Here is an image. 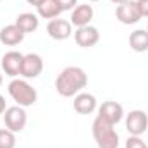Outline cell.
Masks as SVG:
<instances>
[{"label":"cell","instance_id":"cell-1","mask_svg":"<svg viewBox=\"0 0 148 148\" xmlns=\"http://www.w3.org/2000/svg\"><path fill=\"white\" fill-rule=\"evenodd\" d=\"M86 84H88V76L77 66H67L55 77V90L60 97L66 98H71L81 93L83 88H86Z\"/></svg>","mask_w":148,"mask_h":148},{"label":"cell","instance_id":"cell-2","mask_svg":"<svg viewBox=\"0 0 148 148\" xmlns=\"http://www.w3.org/2000/svg\"><path fill=\"white\" fill-rule=\"evenodd\" d=\"M91 133L98 148H119V133L114 129V124L103 121L102 117H95Z\"/></svg>","mask_w":148,"mask_h":148},{"label":"cell","instance_id":"cell-3","mask_svg":"<svg viewBox=\"0 0 148 148\" xmlns=\"http://www.w3.org/2000/svg\"><path fill=\"white\" fill-rule=\"evenodd\" d=\"M10 98L19 107H31L38 100V91L26 81V79H12L7 86Z\"/></svg>","mask_w":148,"mask_h":148},{"label":"cell","instance_id":"cell-4","mask_svg":"<svg viewBox=\"0 0 148 148\" xmlns=\"http://www.w3.org/2000/svg\"><path fill=\"white\" fill-rule=\"evenodd\" d=\"M26 122H28V114L24 110V107L14 105V107H7V110L3 112V124L12 133L24 131Z\"/></svg>","mask_w":148,"mask_h":148},{"label":"cell","instance_id":"cell-5","mask_svg":"<svg viewBox=\"0 0 148 148\" xmlns=\"http://www.w3.org/2000/svg\"><path fill=\"white\" fill-rule=\"evenodd\" d=\"M126 129L131 136H141L148 129V115L145 110H131L126 115Z\"/></svg>","mask_w":148,"mask_h":148},{"label":"cell","instance_id":"cell-6","mask_svg":"<svg viewBox=\"0 0 148 148\" xmlns=\"http://www.w3.org/2000/svg\"><path fill=\"white\" fill-rule=\"evenodd\" d=\"M115 17L122 24H136L141 19V14L138 10L136 0H127L115 7Z\"/></svg>","mask_w":148,"mask_h":148},{"label":"cell","instance_id":"cell-7","mask_svg":"<svg viewBox=\"0 0 148 148\" xmlns=\"http://www.w3.org/2000/svg\"><path fill=\"white\" fill-rule=\"evenodd\" d=\"M47 35L52 40L64 41V40L71 38V35H73V24H71V21L55 17V19L48 21V24H47Z\"/></svg>","mask_w":148,"mask_h":148},{"label":"cell","instance_id":"cell-8","mask_svg":"<svg viewBox=\"0 0 148 148\" xmlns=\"http://www.w3.org/2000/svg\"><path fill=\"white\" fill-rule=\"evenodd\" d=\"M43 73V59L38 53H26L21 64V76L24 79H35Z\"/></svg>","mask_w":148,"mask_h":148},{"label":"cell","instance_id":"cell-9","mask_svg":"<svg viewBox=\"0 0 148 148\" xmlns=\"http://www.w3.org/2000/svg\"><path fill=\"white\" fill-rule=\"evenodd\" d=\"M23 53L17 52V50H10V52H5L2 55V62H0V67L2 71L10 76V77H16V76H21V64H23Z\"/></svg>","mask_w":148,"mask_h":148},{"label":"cell","instance_id":"cell-10","mask_svg":"<svg viewBox=\"0 0 148 148\" xmlns=\"http://www.w3.org/2000/svg\"><path fill=\"white\" fill-rule=\"evenodd\" d=\"M74 41L81 48H91V47H95L100 41V33L91 24L83 26V28H76V31H74Z\"/></svg>","mask_w":148,"mask_h":148},{"label":"cell","instance_id":"cell-11","mask_svg":"<svg viewBox=\"0 0 148 148\" xmlns=\"http://www.w3.org/2000/svg\"><path fill=\"white\" fill-rule=\"evenodd\" d=\"M98 117H102L103 121L110 122V124H119L124 117V109L119 102H114V100H107L103 102L100 107H98Z\"/></svg>","mask_w":148,"mask_h":148},{"label":"cell","instance_id":"cell-12","mask_svg":"<svg viewBox=\"0 0 148 148\" xmlns=\"http://www.w3.org/2000/svg\"><path fill=\"white\" fill-rule=\"evenodd\" d=\"M97 105H98V103H97L95 95L86 93V91L77 93V95L74 97V102H73L74 110L77 112V114H81V115H90V114H93V112L97 110Z\"/></svg>","mask_w":148,"mask_h":148},{"label":"cell","instance_id":"cell-13","mask_svg":"<svg viewBox=\"0 0 148 148\" xmlns=\"http://www.w3.org/2000/svg\"><path fill=\"white\" fill-rule=\"evenodd\" d=\"M95 16V10L91 5L88 3H81V5H76L71 12V24L76 28H83V26H88L91 23Z\"/></svg>","mask_w":148,"mask_h":148},{"label":"cell","instance_id":"cell-14","mask_svg":"<svg viewBox=\"0 0 148 148\" xmlns=\"http://www.w3.org/2000/svg\"><path fill=\"white\" fill-rule=\"evenodd\" d=\"M24 36H26V33H23L16 24H7L0 29V43L5 47H16L19 43H23Z\"/></svg>","mask_w":148,"mask_h":148},{"label":"cell","instance_id":"cell-15","mask_svg":"<svg viewBox=\"0 0 148 148\" xmlns=\"http://www.w3.org/2000/svg\"><path fill=\"white\" fill-rule=\"evenodd\" d=\"M23 33H33L36 31L38 26H40V19H38V14L33 12H23L16 17V23H14Z\"/></svg>","mask_w":148,"mask_h":148},{"label":"cell","instance_id":"cell-16","mask_svg":"<svg viewBox=\"0 0 148 148\" xmlns=\"http://www.w3.org/2000/svg\"><path fill=\"white\" fill-rule=\"evenodd\" d=\"M129 47L141 53V52H147L148 50V31L147 29H134L131 35H129Z\"/></svg>","mask_w":148,"mask_h":148},{"label":"cell","instance_id":"cell-17","mask_svg":"<svg viewBox=\"0 0 148 148\" xmlns=\"http://www.w3.org/2000/svg\"><path fill=\"white\" fill-rule=\"evenodd\" d=\"M38 10V17H41V19H55V17H59L60 14H62V10L59 9V5L53 2V0H45L43 3H40L36 7Z\"/></svg>","mask_w":148,"mask_h":148},{"label":"cell","instance_id":"cell-18","mask_svg":"<svg viewBox=\"0 0 148 148\" xmlns=\"http://www.w3.org/2000/svg\"><path fill=\"white\" fill-rule=\"evenodd\" d=\"M16 133H12L10 129H0V148H16Z\"/></svg>","mask_w":148,"mask_h":148},{"label":"cell","instance_id":"cell-19","mask_svg":"<svg viewBox=\"0 0 148 148\" xmlns=\"http://www.w3.org/2000/svg\"><path fill=\"white\" fill-rule=\"evenodd\" d=\"M126 148H148V145L141 140V136H129L126 140Z\"/></svg>","mask_w":148,"mask_h":148},{"label":"cell","instance_id":"cell-20","mask_svg":"<svg viewBox=\"0 0 148 148\" xmlns=\"http://www.w3.org/2000/svg\"><path fill=\"white\" fill-rule=\"evenodd\" d=\"M57 5H59V9L62 10V12H66V10H73L74 7L77 5V0H53Z\"/></svg>","mask_w":148,"mask_h":148},{"label":"cell","instance_id":"cell-21","mask_svg":"<svg viewBox=\"0 0 148 148\" xmlns=\"http://www.w3.org/2000/svg\"><path fill=\"white\" fill-rule=\"evenodd\" d=\"M136 5H138V10L141 14V19L148 17V0H136Z\"/></svg>","mask_w":148,"mask_h":148},{"label":"cell","instance_id":"cell-22","mask_svg":"<svg viewBox=\"0 0 148 148\" xmlns=\"http://www.w3.org/2000/svg\"><path fill=\"white\" fill-rule=\"evenodd\" d=\"M5 110H7V107H5V98L0 95V115H2Z\"/></svg>","mask_w":148,"mask_h":148},{"label":"cell","instance_id":"cell-23","mask_svg":"<svg viewBox=\"0 0 148 148\" xmlns=\"http://www.w3.org/2000/svg\"><path fill=\"white\" fill-rule=\"evenodd\" d=\"M26 2H28L29 5H35V7H38V5H40V3H43L45 0H26Z\"/></svg>","mask_w":148,"mask_h":148},{"label":"cell","instance_id":"cell-24","mask_svg":"<svg viewBox=\"0 0 148 148\" xmlns=\"http://www.w3.org/2000/svg\"><path fill=\"white\" fill-rule=\"evenodd\" d=\"M112 3H115V5H121V3H124V2H127V0H110Z\"/></svg>","mask_w":148,"mask_h":148},{"label":"cell","instance_id":"cell-25","mask_svg":"<svg viewBox=\"0 0 148 148\" xmlns=\"http://www.w3.org/2000/svg\"><path fill=\"white\" fill-rule=\"evenodd\" d=\"M2 81H3V76H2V71H0V84H2Z\"/></svg>","mask_w":148,"mask_h":148},{"label":"cell","instance_id":"cell-26","mask_svg":"<svg viewBox=\"0 0 148 148\" xmlns=\"http://www.w3.org/2000/svg\"><path fill=\"white\" fill-rule=\"evenodd\" d=\"M88 2H98V0H88Z\"/></svg>","mask_w":148,"mask_h":148},{"label":"cell","instance_id":"cell-27","mask_svg":"<svg viewBox=\"0 0 148 148\" xmlns=\"http://www.w3.org/2000/svg\"><path fill=\"white\" fill-rule=\"evenodd\" d=\"M147 31H148V26H147Z\"/></svg>","mask_w":148,"mask_h":148},{"label":"cell","instance_id":"cell-28","mask_svg":"<svg viewBox=\"0 0 148 148\" xmlns=\"http://www.w3.org/2000/svg\"><path fill=\"white\" fill-rule=\"evenodd\" d=\"M0 2H2V0H0Z\"/></svg>","mask_w":148,"mask_h":148}]
</instances>
